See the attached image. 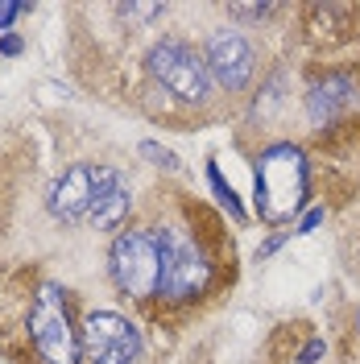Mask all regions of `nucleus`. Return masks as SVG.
<instances>
[{"label":"nucleus","instance_id":"nucleus-1","mask_svg":"<svg viewBox=\"0 0 360 364\" xmlns=\"http://www.w3.org/2000/svg\"><path fill=\"white\" fill-rule=\"evenodd\" d=\"M307 207V158L294 145H270L257 166V211L265 224H286Z\"/></svg>","mask_w":360,"mask_h":364},{"label":"nucleus","instance_id":"nucleus-2","mask_svg":"<svg viewBox=\"0 0 360 364\" xmlns=\"http://www.w3.org/2000/svg\"><path fill=\"white\" fill-rule=\"evenodd\" d=\"M29 340L42 364H75L79 360V331L70 323V302L67 290H58L54 282H46L33 294L29 306Z\"/></svg>","mask_w":360,"mask_h":364},{"label":"nucleus","instance_id":"nucleus-3","mask_svg":"<svg viewBox=\"0 0 360 364\" xmlns=\"http://www.w3.org/2000/svg\"><path fill=\"white\" fill-rule=\"evenodd\" d=\"M112 277L125 294L149 298L162 290V245L149 228H125L112 240Z\"/></svg>","mask_w":360,"mask_h":364},{"label":"nucleus","instance_id":"nucleus-4","mask_svg":"<svg viewBox=\"0 0 360 364\" xmlns=\"http://www.w3.org/2000/svg\"><path fill=\"white\" fill-rule=\"evenodd\" d=\"M149 70L162 87L170 91L182 104H207L211 100V70H207V58L195 54L186 42L179 38H166L149 50Z\"/></svg>","mask_w":360,"mask_h":364},{"label":"nucleus","instance_id":"nucleus-5","mask_svg":"<svg viewBox=\"0 0 360 364\" xmlns=\"http://www.w3.org/2000/svg\"><path fill=\"white\" fill-rule=\"evenodd\" d=\"M158 245H162V290L158 294L174 298V302L203 294L207 282H211V265H207L203 249L195 245V236L182 232V228H158Z\"/></svg>","mask_w":360,"mask_h":364},{"label":"nucleus","instance_id":"nucleus-6","mask_svg":"<svg viewBox=\"0 0 360 364\" xmlns=\"http://www.w3.org/2000/svg\"><path fill=\"white\" fill-rule=\"evenodd\" d=\"M141 356V336L116 311H91L83 318V360L88 364H133Z\"/></svg>","mask_w":360,"mask_h":364},{"label":"nucleus","instance_id":"nucleus-7","mask_svg":"<svg viewBox=\"0 0 360 364\" xmlns=\"http://www.w3.org/2000/svg\"><path fill=\"white\" fill-rule=\"evenodd\" d=\"M203 58H207L211 79L224 91H245L253 83V75H257V50L236 29H216L207 38V54Z\"/></svg>","mask_w":360,"mask_h":364},{"label":"nucleus","instance_id":"nucleus-8","mask_svg":"<svg viewBox=\"0 0 360 364\" xmlns=\"http://www.w3.org/2000/svg\"><path fill=\"white\" fill-rule=\"evenodd\" d=\"M91 199H95V166H70L67 174L50 186V211L63 224L91 220Z\"/></svg>","mask_w":360,"mask_h":364},{"label":"nucleus","instance_id":"nucleus-9","mask_svg":"<svg viewBox=\"0 0 360 364\" xmlns=\"http://www.w3.org/2000/svg\"><path fill=\"white\" fill-rule=\"evenodd\" d=\"M133 207V191L125 186V178L108 170V166H95V199H91V224L104 228V232H116L125 224Z\"/></svg>","mask_w":360,"mask_h":364},{"label":"nucleus","instance_id":"nucleus-10","mask_svg":"<svg viewBox=\"0 0 360 364\" xmlns=\"http://www.w3.org/2000/svg\"><path fill=\"white\" fill-rule=\"evenodd\" d=\"M356 79L352 75H327V79H319L315 87H311V120L315 124H327V120H336L344 116L348 108H356Z\"/></svg>","mask_w":360,"mask_h":364},{"label":"nucleus","instance_id":"nucleus-11","mask_svg":"<svg viewBox=\"0 0 360 364\" xmlns=\"http://www.w3.org/2000/svg\"><path fill=\"white\" fill-rule=\"evenodd\" d=\"M207 178H211V186H216V195H220V203H224L228 211H232V220H245V207L236 203V195H232V186H228V182L220 178V170H216V166L207 170Z\"/></svg>","mask_w":360,"mask_h":364},{"label":"nucleus","instance_id":"nucleus-12","mask_svg":"<svg viewBox=\"0 0 360 364\" xmlns=\"http://www.w3.org/2000/svg\"><path fill=\"white\" fill-rule=\"evenodd\" d=\"M141 154H145V158H154L158 166H166V170H179V158H174L170 149H162L158 141H145V145H141Z\"/></svg>","mask_w":360,"mask_h":364},{"label":"nucleus","instance_id":"nucleus-13","mask_svg":"<svg viewBox=\"0 0 360 364\" xmlns=\"http://www.w3.org/2000/svg\"><path fill=\"white\" fill-rule=\"evenodd\" d=\"M120 13H125V17H137V21H145V17H158L162 4H125Z\"/></svg>","mask_w":360,"mask_h":364},{"label":"nucleus","instance_id":"nucleus-14","mask_svg":"<svg viewBox=\"0 0 360 364\" xmlns=\"http://www.w3.org/2000/svg\"><path fill=\"white\" fill-rule=\"evenodd\" d=\"M21 13H25V4H0V29H9Z\"/></svg>","mask_w":360,"mask_h":364},{"label":"nucleus","instance_id":"nucleus-15","mask_svg":"<svg viewBox=\"0 0 360 364\" xmlns=\"http://www.w3.org/2000/svg\"><path fill=\"white\" fill-rule=\"evenodd\" d=\"M232 13H236V17H265V13H273V9L270 4H236Z\"/></svg>","mask_w":360,"mask_h":364},{"label":"nucleus","instance_id":"nucleus-16","mask_svg":"<svg viewBox=\"0 0 360 364\" xmlns=\"http://www.w3.org/2000/svg\"><path fill=\"white\" fill-rule=\"evenodd\" d=\"M319 356H323V340H315L311 348H307V352H302V364H315Z\"/></svg>","mask_w":360,"mask_h":364},{"label":"nucleus","instance_id":"nucleus-17","mask_svg":"<svg viewBox=\"0 0 360 364\" xmlns=\"http://www.w3.org/2000/svg\"><path fill=\"white\" fill-rule=\"evenodd\" d=\"M319 220H323V211H311V215L302 220V228H298V232H315V228H319Z\"/></svg>","mask_w":360,"mask_h":364},{"label":"nucleus","instance_id":"nucleus-18","mask_svg":"<svg viewBox=\"0 0 360 364\" xmlns=\"http://www.w3.org/2000/svg\"><path fill=\"white\" fill-rule=\"evenodd\" d=\"M0 50H4V54H21V38H4Z\"/></svg>","mask_w":360,"mask_h":364}]
</instances>
